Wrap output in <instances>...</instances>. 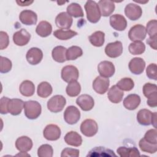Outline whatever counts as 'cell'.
<instances>
[{"mask_svg": "<svg viewBox=\"0 0 157 157\" xmlns=\"http://www.w3.org/2000/svg\"><path fill=\"white\" fill-rule=\"evenodd\" d=\"M52 31V25L47 21H41L36 28V33L42 37H46L50 36Z\"/></svg>", "mask_w": 157, "mask_h": 157, "instance_id": "29", "label": "cell"}, {"mask_svg": "<svg viewBox=\"0 0 157 157\" xmlns=\"http://www.w3.org/2000/svg\"><path fill=\"white\" fill-rule=\"evenodd\" d=\"M146 32L150 37L157 35V21L156 20H151L147 23Z\"/></svg>", "mask_w": 157, "mask_h": 157, "instance_id": "45", "label": "cell"}, {"mask_svg": "<svg viewBox=\"0 0 157 157\" xmlns=\"http://www.w3.org/2000/svg\"><path fill=\"white\" fill-rule=\"evenodd\" d=\"M26 58L30 64L36 65L42 61L43 58V52L39 48H31L26 53Z\"/></svg>", "mask_w": 157, "mask_h": 157, "instance_id": "15", "label": "cell"}, {"mask_svg": "<svg viewBox=\"0 0 157 157\" xmlns=\"http://www.w3.org/2000/svg\"><path fill=\"white\" fill-rule=\"evenodd\" d=\"M65 142L71 146L78 147L82 144V138L81 136L75 131H69L64 136Z\"/></svg>", "mask_w": 157, "mask_h": 157, "instance_id": "27", "label": "cell"}, {"mask_svg": "<svg viewBox=\"0 0 157 157\" xmlns=\"http://www.w3.org/2000/svg\"><path fill=\"white\" fill-rule=\"evenodd\" d=\"M156 39H157V35L153 36L151 37H150L147 40V43L148 44L151 48H152L154 50H156Z\"/></svg>", "mask_w": 157, "mask_h": 157, "instance_id": "50", "label": "cell"}, {"mask_svg": "<svg viewBox=\"0 0 157 157\" xmlns=\"http://www.w3.org/2000/svg\"><path fill=\"white\" fill-rule=\"evenodd\" d=\"M124 13L129 20L135 21L141 17L142 10L139 5L129 3L127 4L124 8Z\"/></svg>", "mask_w": 157, "mask_h": 157, "instance_id": "11", "label": "cell"}, {"mask_svg": "<svg viewBox=\"0 0 157 157\" xmlns=\"http://www.w3.org/2000/svg\"><path fill=\"white\" fill-rule=\"evenodd\" d=\"M98 71L101 77L109 78L114 74L115 69L112 62L109 61H103L100 62L98 64Z\"/></svg>", "mask_w": 157, "mask_h": 157, "instance_id": "13", "label": "cell"}, {"mask_svg": "<svg viewBox=\"0 0 157 157\" xmlns=\"http://www.w3.org/2000/svg\"><path fill=\"white\" fill-rule=\"evenodd\" d=\"M101 14L103 17H108L114 11L115 6L112 1L101 0L98 3Z\"/></svg>", "mask_w": 157, "mask_h": 157, "instance_id": "24", "label": "cell"}, {"mask_svg": "<svg viewBox=\"0 0 157 157\" xmlns=\"http://www.w3.org/2000/svg\"><path fill=\"white\" fill-rule=\"evenodd\" d=\"M61 157H78L79 156V150L72 148H65L63 150L61 154Z\"/></svg>", "mask_w": 157, "mask_h": 157, "instance_id": "47", "label": "cell"}, {"mask_svg": "<svg viewBox=\"0 0 157 157\" xmlns=\"http://www.w3.org/2000/svg\"><path fill=\"white\" fill-rule=\"evenodd\" d=\"M61 129L58 126L50 124L45 126L43 131L44 137L48 140H56L61 136Z\"/></svg>", "mask_w": 157, "mask_h": 157, "instance_id": "10", "label": "cell"}, {"mask_svg": "<svg viewBox=\"0 0 157 157\" xmlns=\"http://www.w3.org/2000/svg\"><path fill=\"white\" fill-rule=\"evenodd\" d=\"M105 53L107 56L112 58L120 56L123 53V45L120 41L109 43L105 47Z\"/></svg>", "mask_w": 157, "mask_h": 157, "instance_id": "9", "label": "cell"}, {"mask_svg": "<svg viewBox=\"0 0 157 157\" xmlns=\"http://www.w3.org/2000/svg\"><path fill=\"white\" fill-rule=\"evenodd\" d=\"M121 90L129 91L132 90L134 86V82L132 78L124 77L119 80L116 85Z\"/></svg>", "mask_w": 157, "mask_h": 157, "instance_id": "39", "label": "cell"}, {"mask_svg": "<svg viewBox=\"0 0 157 157\" xmlns=\"http://www.w3.org/2000/svg\"><path fill=\"white\" fill-rule=\"evenodd\" d=\"M1 64H0V72L2 74L7 73L9 72L12 69V62L7 58L1 56L0 57Z\"/></svg>", "mask_w": 157, "mask_h": 157, "instance_id": "43", "label": "cell"}, {"mask_svg": "<svg viewBox=\"0 0 157 157\" xmlns=\"http://www.w3.org/2000/svg\"><path fill=\"white\" fill-rule=\"evenodd\" d=\"M110 81L108 78L98 76L93 82V90L99 94H104L109 89Z\"/></svg>", "mask_w": 157, "mask_h": 157, "instance_id": "12", "label": "cell"}, {"mask_svg": "<svg viewBox=\"0 0 157 157\" xmlns=\"http://www.w3.org/2000/svg\"><path fill=\"white\" fill-rule=\"evenodd\" d=\"M33 2V1H17V3L21 6H27L30 5Z\"/></svg>", "mask_w": 157, "mask_h": 157, "instance_id": "51", "label": "cell"}, {"mask_svg": "<svg viewBox=\"0 0 157 157\" xmlns=\"http://www.w3.org/2000/svg\"><path fill=\"white\" fill-rule=\"evenodd\" d=\"M128 67L129 69L132 74L135 75H139L144 71L145 67V62L142 58L136 57L129 61Z\"/></svg>", "mask_w": 157, "mask_h": 157, "instance_id": "19", "label": "cell"}, {"mask_svg": "<svg viewBox=\"0 0 157 157\" xmlns=\"http://www.w3.org/2000/svg\"><path fill=\"white\" fill-rule=\"evenodd\" d=\"M157 131L156 129H151L146 132L144 139L149 143L153 144H157Z\"/></svg>", "mask_w": 157, "mask_h": 157, "instance_id": "44", "label": "cell"}, {"mask_svg": "<svg viewBox=\"0 0 157 157\" xmlns=\"http://www.w3.org/2000/svg\"><path fill=\"white\" fill-rule=\"evenodd\" d=\"M156 117H157V114L156 112H153V115L152 118V121H151V124L154 126V128H156Z\"/></svg>", "mask_w": 157, "mask_h": 157, "instance_id": "52", "label": "cell"}, {"mask_svg": "<svg viewBox=\"0 0 157 157\" xmlns=\"http://www.w3.org/2000/svg\"><path fill=\"white\" fill-rule=\"evenodd\" d=\"M61 78L66 82L69 83L77 81L78 78L79 72L78 69L72 65H67L63 67L61 72Z\"/></svg>", "mask_w": 157, "mask_h": 157, "instance_id": "7", "label": "cell"}, {"mask_svg": "<svg viewBox=\"0 0 157 157\" xmlns=\"http://www.w3.org/2000/svg\"><path fill=\"white\" fill-rule=\"evenodd\" d=\"M76 104L83 111L91 110L94 105L93 98L88 94H82L76 99Z\"/></svg>", "mask_w": 157, "mask_h": 157, "instance_id": "17", "label": "cell"}, {"mask_svg": "<svg viewBox=\"0 0 157 157\" xmlns=\"http://www.w3.org/2000/svg\"><path fill=\"white\" fill-rule=\"evenodd\" d=\"M140 150L144 152L150 154L155 153L157 150V144H153L146 141L144 138L141 139L139 142Z\"/></svg>", "mask_w": 157, "mask_h": 157, "instance_id": "41", "label": "cell"}, {"mask_svg": "<svg viewBox=\"0 0 157 157\" xmlns=\"http://www.w3.org/2000/svg\"><path fill=\"white\" fill-rule=\"evenodd\" d=\"M10 99L7 97H2L0 100V113L1 114H7L8 112V103Z\"/></svg>", "mask_w": 157, "mask_h": 157, "instance_id": "49", "label": "cell"}, {"mask_svg": "<svg viewBox=\"0 0 157 157\" xmlns=\"http://www.w3.org/2000/svg\"><path fill=\"white\" fill-rule=\"evenodd\" d=\"M110 25L116 31H124L127 26L126 18L120 14H114L110 17Z\"/></svg>", "mask_w": 157, "mask_h": 157, "instance_id": "16", "label": "cell"}, {"mask_svg": "<svg viewBox=\"0 0 157 157\" xmlns=\"http://www.w3.org/2000/svg\"><path fill=\"white\" fill-rule=\"evenodd\" d=\"M66 104V100L62 95H55L47 102L48 109L53 113H58L63 110Z\"/></svg>", "mask_w": 157, "mask_h": 157, "instance_id": "4", "label": "cell"}, {"mask_svg": "<svg viewBox=\"0 0 157 157\" xmlns=\"http://www.w3.org/2000/svg\"><path fill=\"white\" fill-rule=\"evenodd\" d=\"M105 34L102 31H98L91 34L88 39L90 43L94 47H100L103 45L105 41Z\"/></svg>", "mask_w": 157, "mask_h": 157, "instance_id": "33", "label": "cell"}, {"mask_svg": "<svg viewBox=\"0 0 157 157\" xmlns=\"http://www.w3.org/2000/svg\"><path fill=\"white\" fill-rule=\"evenodd\" d=\"M117 152L121 157H137L140 156L139 151L135 147H120L117 148Z\"/></svg>", "mask_w": 157, "mask_h": 157, "instance_id": "32", "label": "cell"}, {"mask_svg": "<svg viewBox=\"0 0 157 157\" xmlns=\"http://www.w3.org/2000/svg\"><path fill=\"white\" fill-rule=\"evenodd\" d=\"M140 97L136 94H131L128 95L123 100L124 107L129 110H133L137 108L140 105Z\"/></svg>", "mask_w": 157, "mask_h": 157, "instance_id": "23", "label": "cell"}, {"mask_svg": "<svg viewBox=\"0 0 157 157\" xmlns=\"http://www.w3.org/2000/svg\"><path fill=\"white\" fill-rule=\"evenodd\" d=\"M72 22V17L65 12L59 13L55 18V24L58 28L61 29H69Z\"/></svg>", "mask_w": 157, "mask_h": 157, "instance_id": "14", "label": "cell"}, {"mask_svg": "<svg viewBox=\"0 0 157 157\" xmlns=\"http://www.w3.org/2000/svg\"><path fill=\"white\" fill-rule=\"evenodd\" d=\"M86 156H117L113 151L104 147H96L91 149Z\"/></svg>", "mask_w": 157, "mask_h": 157, "instance_id": "28", "label": "cell"}, {"mask_svg": "<svg viewBox=\"0 0 157 157\" xmlns=\"http://www.w3.org/2000/svg\"><path fill=\"white\" fill-rule=\"evenodd\" d=\"M98 130V125L96 121L92 119H86L80 124L81 132L86 137H93Z\"/></svg>", "mask_w": 157, "mask_h": 157, "instance_id": "6", "label": "cell"}, {"mask_svg": "<svg viewBox=\"0 0 157 157\" xmlns=\"http://www.w3.org/2000/svg\"><path fill=\"white\" fill-rule=\"evenodd\" d=\"M24 104L23 100L20 99L13 98L10 99L8 103V112L12 115H19L24 108Z\"/></svg>", "mask_w": 157, "mask_h": 157, "instance_id": "22", "label": "cell"}, {"mask_svg": "<svg viewBox=\"0 0 157 157\" xmlns=\"http://www.w3.org/2000/svg\"><path fill=\"white\" fill-rule=\"evenodd\" d=\"M66 50L67 48L63 46L59 45L55 47L52 52L53 59L58 63H64L66 61Z\"/></svg>", "mask_w": 157, "mask_h": 157, "instance_id": "31", "label": "cell"}, {"mask_svg": "<svg viewBox=\"0 0 157 157\" xmlns=\"http://www.w3.org/2000/svg\"><path fill=\"white\" fill-rule=\"evenodd\" d=\"M22 153H23V154L19 153V154H17V156H30L29 155H28V154H25V153H26V152H22Z\"/></svg>", "mask_w": 157, "mask_h": 157, "instance_id": "53", "label": "cell"}, {"mask_svg": "<svg viewBox=\"0 0 157 157\" xmlns=\"http://www.w3.org/2000/svg\"><path fill=\"white\" fill-rule=\"evenodd\" d=\"M33 141L28 136H21L15 142V147L20 152H27L33 147Z\"/></svg>", "mask_w": 157, "mask_h": 157, "instance_id": "21", "label": "cell"}, {"mask_svg": "<svg viewBox=\"0 0 157 157\" xmlns=\"http://www.w3.org/2000/svg\"><path fill=\"white\" fill-rule=\"evenodd\" d=\"M81 91V86L77 81L69 82L66 86V92L70 97H75L79 94Z\"/></svg>", "mask_w": 157, "mask_h": 157, "instance_id": "38", "label": "cell"}, {"mask_svg": "<svg viewBox=\"0 0 157 157\" xmlns=\"http://www.w3.org/2000/svg\"><path fill=\"white\" fill-rule=\"evenodd\" d=\"M146 36L145 27L140 24L133 26L128 32L129 39L133 42H140L145 39Z\"/></svg>", "mask_w": 157, "mask_h": 157, "instance_id": "5", "label": "cell"}, {"mask_svg": "<svg viewBox=\"0 0 157 157\" xmlns=\"http://www.w3.org/2000/svg\"><path fill=\"white\" fill-rule=\"evenodd\" d=\"M41 105L36 101H28L24 104V113L29 120H35L41 114Z\"/></svg>", "mask_w": 157, "mask_h": 157, "instance_id": "2", "label": "cell"}, {"mask_svg": "<svg viewBox=\"0 0 157 157\" xmlns=\"http://www.w3.org/2000/svg\"><path fill=\"white\" fill-rule=\"evenodd\" d=\"M153 113L148 109H141L137 114L138 123L143 126H149L151 123Z\"/></svg>", "mask_w": 157, "mask_h": 157, "instance_id": "25", "label": "cell"}, {"mask_svg": "<svg viewBox=\"0 0 157 157\" xmlns=\"http://www.w3.org/2000/svg\"><path fill=\"white\" fill-rule=\"evenodd\" d=\"M128 49L132 55H140L145 52V45L142 42H134L129 44Z\"/></svg>", "mask_w": 157, "mask_h": 157, "instance_id": "40", "label": "cell"}, {"mask_svg": "<svg viewBox=\"0 0 157 157\" xmlns=\"http://www.w3.org/2000/svg\"><path fill=\"white\" fill-rule=\"evenodd\" d=\"M52 86L48 82H42L37 86V93L39 97L46 98L52 93Z\"/></svg>", "mask_w": 157, "mask_h": 157, "instance_id": "34", "label": "cell"}, {"mask_svg": "<svg viewBox=\"0 0 157 157\" xmlns=\"http://www.w3.org/2000/svg\"><path fill=\"white\" fill-rule=\"evenodd\" d=\"M19 19L25 25H34L37 23V15L33 10H24L20 12Z\"/></svg>", "mask_w": 157, "mask_h": 157, "instance_id": "20", "label": "cell"}, {"mask_svg": "<svg viewBox=\"0 0 157 157\" xmlns=\"http://www.w3.org/2000/svg\"><path fill=\"white\" fill-rule=\"evenodd\" d=\"M83 55L82 49L78 46H71L66 50V60H75Z\"/></svg>", "mask_w": 157, "mask_h": 157, "instance_id": "37", "label": "cell"}, {"mask_svg": "<svg viewBox=\"0 0 157 157\" xmlns=\"http://www.w3.org/2000/svg\"><path fill=\"white\" fill-rule=\"evenodd\" d=\"M19 91L20 93L24 96H32L35 92L34 84L30 80H24L20 85Z\"/></svg>", "mask_w": 157, "mask_h": 157, "instance_id": "30", "label": "cell"}, {"mask_svg": "<svg viewBox=\"0 0 157 157\" xmlns=\"http://www.w3.org/2000/svg\"><path fill=\"white\" fill-rule=\"evenodd\" d=\"M67 13L74 18L83 17L84 16L83 12L80 4L76 2H72L67 7Z\"/></svg>", "mask_w": 157, "mask_h": 157, "instance_id": "36", "label": "cell"}, {"mask_svg": "<svg viewBox=\"0 0 157 157\" xmlns=\"http://www.w3.org/2000/svg\"><path fill=\"white\" fill-rule=\"evenodd\" d=\"M78 33L71 29H57L54 31L53 36L59 40H68L77 36Z\"/></svg>", "mask_w": 157, "mask_h": 157, "instance_id": "35", "label": "cell"}, {"mask_svg": "<svg viewBox=\"0 0 157 157\" xmlns=\"http://www.w3.org/2000/svg\"><path fill=\"white\" fill-rule=\"evenodd\" d=\"M80 118L79 110L74 105L68 106L64 112V119L69 124L77 123Z\"/></svg>", "mask_w": 157, "mask_h": 157, "instance_id": "8", "label": "cell"}, {"mask_svg": "<svg viewBox=\"0 0 157 157\" xmlns=\"http://www.w3.org/2000/svg\"><path fill=\"white\" fill-rule=\"evenodd\" d=\"M157 66L155 63L150 64L146 69L147 76L150 79H153L154 80H157Z\"/></svg>", "mask_w": 157, "mask_h": 157, "instance_id": "46", "label": "cell"}, {"mask_svg": "<svg viewBox=\"0 0 157 157\" xmlns=\"http://www.w3.org/2000/svg\"><path fill=\"white\" fill-rule=\"evenodd\" d=\"M53 154V148L49 144H43L37 150V155L39 157H52Z\"/></svg>", "mask_w": 157, "mask_h": 157, "instance_id": "42", "label": "cell"}, {"mask_svg": "<svg viewBox=\"0 0 157 157\" xmlns=\"http://www.w3.org/2000/svg\"><path fill=\"white\" fill-rule=\"evenodd\" d=\"M123 96V91L117 85L112 86L107 93V97L109 101L114 104L120 103L122 101Z\"/></svg>", "mask_w": 157, "mask_h": 157, "instance_id": "26", "label": "cell"}, {"mask_svg": "<svg viewBox=\"0 0 157 157\" xmlns=\"http://www.w3.org/2000/svg\"><path fill=\"white\" fill-rule=\"evenodd\" d=\"M31 34L25 29H21L13 35V41L18 46H24L30 40Z\"/></svg>", "mask_w": 157, "mask_h": 157, "instance_id": "18", "label": "cell"}, {"mask_svg": "<svg viewBox=\"0 0 157 157\" xmlns=\"http://www.w3.org/2000/svg\"><path fill=\"white\" fill-rule=\"evenodd\" d=\"M85 10L88 20L92 23H98L101 17L98 4L94 1H87L85 4Z\"/></svg>", "mask_w": 157, "mask_h": 157, "instance_id": "1", "label": "cell"}, {"mask_svg": "<svg viewBox=\"0 0 157 157\" xmlns=\"http://www.w3.org/2000/svg\"><path fill=\"white\" fill-rule=\"evenodd\" d=\"M9 44V36L7 33L1 31L0 32V49L6 48Z\"/></svg>", "mask_w": 157, "mask_h": 157, "instance_id": "48", "label": "cell"}, {"mask_svg": "<svg viewBox=\"0 0 157 157\" xmlns=\"http://www.w3.org/2000/svg\"><path fill=\"white\" fill-rule=\"evenodd\" d=\"M144 95L148 98L147 101L148 106L156 107L157 106V86L156 84L147 83L143 86Z\"/></svg>", "mask_w": 157, "mask_h": 157, "instance_id": "3", "label": "cell"}]
</instances>
